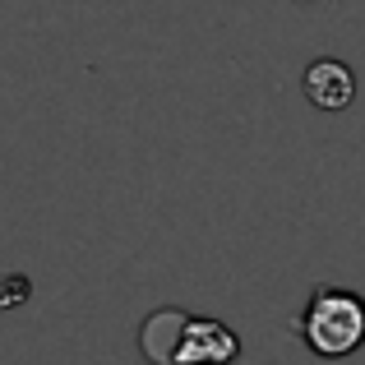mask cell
Here are the masks:
<instances>
[{
    "label": "cell",
    "mask_w": 365,
    "mask_h": 365,
    "mask_svg": "<svg viewBox=\"0 0 365 365\" xmlns=\"http://www.w3.org/2000/svg\"><path fill=\"white\" fill-rule=\"evenodd\" d=\"M301 342L324 361H342L365 347V301L347 287H314L296 314Z\"/></svg>",
    "instance_id": "obj_1"
},
{
    "label": "cell",
    "mask_w": 365,
    "mask_h": 365,
    "mask_svg": "<svg viewBox=\"0 0 365 365\" xmlns=\"http://www.w3.org/2000/svg\"><path fill=\"white\" fill-rule=\"evenodd\" d=\"M241 356V338L236 329H227L222 319H204V314H185L180 324L171 365H232Z\"/></svg>",
    "instance_id": "obj_2"
},
{
    "label": "cell",
    "mask_w": 365,
    "mask_h": 365,
    "mask_svg": "<svg viewBox=\"0 0 365 365\" xmlns=\"http://www.w3.org/2000/svg\"><path fill=\"white\" fill-rule=\"evenodd\" d=\"M301 88H305V98H310V107L347 111L351 98H356V74H351V65L338 61V56H319V61L305 65Z\"/></svg>",
    "instance_id": "obj_3"
}]
</instances>
